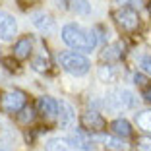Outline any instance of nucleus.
<instances>
[{
  "instance_id": "nucleus-1",
  "label": "nucleus",
  "mask_w": 151,
  "mask_h": 151,
  "mask_svg": "<svg viewBox=\"0 0 151 151\" xmlns=\"http://www.w3.org/2000/svg\"><path fill=\"white\" fill-rule=\"evenodd\" d=\"M60 37L70 49L81 50V52H91L99 41L95 29H85L80 23H66L60 31Z\"/></svg>"
},
{
  "instance_id": "nucleus-2",
  "label": "nucleus",
  "mask_w": 151,
  "mask_h": 151,
  "mask_svg": "<svg viewBox=\"0 0 151 151\" xmlns=\"http://www.w3.org/2000/svg\"><path fill=\"white\" fill-rule=\"evenodd\" d=\"M138 103V97L132 89L128 87H116L111 89L105 97V107L109 111H124V109H134Z\"/></svg>"
},
{
  "instance_id": "nucleus-3",
  "label": "nucleus",
  "mask_w": 151,
  "mask_h": 151,
  "mask_svg": "<svg viewBox=\"0 0 151 151\" xmlns=\"http://www.w3.org/2000/svg\"><path fill=\"white\" fill-rule=\"evenodd\" d=\"M58 62L62 66V70H66L72 76H85L91 68V62L83 54H80L78 50H66V52L58 54Z\"/></svg>"
},
{
  "instance_id": "nucleus-4",
  "label": "nucleus",
  "mask_w": 151,
  "mask_h": 151,
  "mask_svg": "<svg viewBox=\"0 0 151 151\" xmlns=\"http://www.w3.org/2000/svg\"><path fill=\"white\" fill-rule=\"evenodd\" d=\"M112 18L116 19V23H118L124 31H136L139 27V18H138V10H132V8H122V6H118V10H116L114 14H112Z\"/></svg>"
},
{
  "instance_id": "nucleus-5",
  "label": "nucleus",
  "mask_w": 151,
  "mask_h": 151,
  "mask_svg": "<svg viewBox=\"0 0 151 151\" xmlns=\"http://www.w3.org/2000/svg\"><path fill=\"white\" fill-rule=\"evenodd\" d=\"M0 107L4 109L6 112H19L25 107V93L19 91V89H10L2 93L0 99Z\"/></svg>"
},
{
  "instance_id": "nucleus-6",
  "label": "nucleus",
  "mask_w": 151,
  "mask_h": 151,
  "mask_svg": "<svg viewBox=\"0 0 151 151\" xmlns=\"http://www.w3.org/2000/svg\"><path fill=\"white\" fill-rule=\"evenodd\" d=\"M18 35V22L14 19L12 14L0 10V41H14Z\"/></svg>"
},
{
  "instance_id": "nucleus-7",
  "label": "nucleus",
  "mask_w": 151,
  "mask_h": 151,
  "mask_svg": "<svg viewBox=\"0 0 151 151\" xmlns=\"http://www.w3.org/2000/svg\"><path fill=\"white\" fill-rule=\"evenodd\" d=\"M81 128H83L85 132L99 134V132H103V130L107 128V122H105V118H103L97 111H87V112L81 114Z\"/></svg>"
},
{
  "instance_id": "nucleus-8",
  "label": "nucleus",
  "mask_w": 151,
  "mask_h": 151,
  "mask_svg": "<svg viewBox=\"0 0 151 151\" xmlns=\"http://www.w3.org/2000/svg\"><path fill=\"white\" fill-rule=\"evenodd\" d=\"M31 22H33V25H35V29H39V31L45 33V35H50V33L56 31V23H54V19L50 18L49 14H45V12H35L31 16Z\"/></svg>"
},
{
  "instance_id": "nucleus-9",
  "label": "nucleus",
  "mask_w": 151,
  "mask_h": 151,
  "mask_svg": "<svg viewBox=\"0 0 151 151\" xmlns=\"http://www.w3.org/2000/svg\"><path fill=\"white\" fill-rule=\"evenodd\" d=\"M60 2V8L68 10L72 14H78V16H89L91 14V4L89 0H58Z\"/></svg>"
},
{
  "instance_id": "nucleus-10",
  "label": "nucleus",
  "mask_w": 151,
  "mask_h": 151,
  "mask_svg": "<svg viewBox=\"0 0 151 151\" xmlns=\"http://www.w3.org/2000/svg\"><path fill=\"white\" fill-rule=\"evenodd\" d=\"M58 124H60V128H70L72 124H74L76 120V112H74V107H72L68 101H58Z\"/></svg>"
},
{
  "instance_id": "nucleus-11",
  "label": "nucleus",
  "mask_w": 151,
  "mask_h": 151,
  "mask_svg": "<svg viewBox=\"0 0 151 151\" xmlns=\"http://www.w3.org/2000/svg\"><path fill=\"white\" fill-rule=\"evenodd\" d=\"M68 142L74 147H78L80 151H91L93 149V142H91V138L85 134V130H76V132H72Z\"/></svg>"
},
{
  "instance_id": "nucleus-12",
  "label": "nucleus",
  "mask_w": 151,
  "mask_h": 151,
  "mask_svg": "<svg viewBox=\"0 0 151 151\" xmlns=\"http://www.w3.org/2000/svg\"><path fill=\"white\" fill-rule=\"evenodd\" d=\"M124 52L126 50H124V45L122 43H112V45L103 49L101 60H105V62H118V60H122Z\"/></svg>"
},
{
  "instance_id": "nucleus-13",
  "label": "nucleus",
  "mask_w": 151,
  "mask_h": 151,
  "mask_svg": "<svg viewBox=\"0 0 151 151\" xmlns=\"http://www.w3.org/2000/svg\"><path fill=\"white\" fill-rule=\"evenodd\" d=\"M103 145L107 151H130V143L126 142V138H120V136L103 138Z\"/></svg>"
},
{
  "instance_id": "nucleus-14",
  "label": "nucleus",
  "mask_w": 151,
  "mask_h": 151,
  "mask_svg": "<svg viewBox=\"0 0 151 151\" xmlns=\"http://www.w3.org/2000/svg\"><path fill=\"white\" fill-rule=\"evenodd\" d=\"M33 52V41L29 37H22L18 43L14 45V56L23 60V58H29Z\"/></svg>"
},
{
  "instance_id": "nucleus-15",
  "label": "nucleus",
  "mask_w": 151,
  "mask_h": 151,
  "mask_svg": "<svg viewBox=\"0 0 151 151\" xmlns=\"http://www.w3.org/2000/svg\"><path fill=\"white\" fill-rule=\"evenodd\" d=\"M39 112L43 116H47V118H54L58 112V101H54V99L50 97H41L39 99Z\"/></svg>"
},
{
  "instance_id": "nucleus-16",
  "label": "nucleus",
  "mask_w": 151,
  "mask_h": 151,
  "mask_svg": "<svg viewBox=\"0 0 151 151\" xmlns=\"http://www.w3.org/2000/svg\"><path fill=\"white\" fill-rule=\"evenodd\" d=\"M111 132L114 136H120V138H130L132 136V126H130L128 120L124 118H116L111 122Z\"/></svg>"
},
{
  "instance_id": "nucleus-17",
  "label": "nucleus",
  "mask_w": 151,
  "mask_h": 151,
  "mask_svg": "<svg viewBox=\"0 0 151 151\" xmlns=\"http://www.w3.org/2000/svg\"><path fill=\"white\" fill-rule=\"evenodd\" d=\"M97 78L101 81H105V83H112V81H116V78H118V72L114 70V66H111V62H107V64H103V66H99Z\"/></svg>"
},
{
  "instance_id": "nucleus-18",
  "label": "nucleus",
  "mask_w": 151,
  "mask_h": 151,
  "mask_svg": "<svg viewBox=\"0 0 151 151\" xmlns=\"http://www.w3.org/2000/svg\"><path fill=\"white\" fill-rule=\"evenodd\" d=\"M47 151H80L78 147H74L68 139H60V138H52L47 142Z\"/></svg>"
},
{
  "instance_id": "nucleus-19",
  "label": "nucleus",
  "mask_w": 151,
  "mask_h": 151,
  "mask_svg": "<svg viewBox=\"0 0 151 151\" xmlns=\"http://www.w3.org/2000/svg\"><path fill=\"white\" fill-rule=\"evenodd\" d=\"M31 66H33V70H35V72H41V74H45V72L50 68V58H49V54L45 52V50H43L41 54H37V56L33 58Z\"/></svg>"
},
{
  "instance_id": "nucleus-20",
  "label": "nucleus",
  "mask_w": 151,
  "mask_h": 151,
  "mask_svg": "<svg viewBox=\"0 0 151 151\" xmlns=\"http://www.w3.org/2000/svg\"><path fill=\"white\" fill-rule=\"evenodd\" d=\"M136 124H138V128H142L143 132L151 134V109L136 112Z\"/></svg>"
},
{
  "instance_id": "nucleus-21",
  "label": "nucleus",
  "mask_w": 151,
  "mask_h": 151,
  "mask_svg": "<svg viewBox=\"0 0 151 151\" xmlns=\"http://www.w3.org/2000/svg\"><path fill=\"white\" fill-rule=\"evenodd\" d=\"M33 118H35L33 107H23L22 111L18 112V120L22 122V124H29V122H33Z\"/></svg>"
},
{
  "instance_id": "nucleus-22",
  "label": "nucleus",
  "mask_w": 151,
  "mask_h": 151,
  "mask_svg": "<svg viewBox=\"0 0 151 151\" xmlns=\"http://www.w3.org/2000/svg\"><path fill=\"white\" fill-rule=\"evenodd\" d=\"M138 68L143 74L151 76V54H142V56H138Z\"/></svg>"
},
{
  "instance_id": "nucleus-23",
  "label": "nucleus",
  "mask_w": 151,
  "mask_h": 151,
  "mask_svg": "<svg viewBox=\"0 0 151 151\" xmlns=\"http://www.w3.org/2000/svg\"><path fill=\"white\" fill-rule=\"evenodd\" d=\"M114 4L122 6V8H132V10H142L143 2L142 0H114Z\"/></svg>"
},
{
  "instance_id": "nucleus-24",
  "label": "nucleus",
  "mask_w": 151,
  "mask_h": 151,
  "mask_svg": "<svg viewBox=\"0 0 151 151\" xmlns=\"http://www.w3.org/2000/svg\"><path fill=\"white\" fill-rule=\"evenodd\" d=\"M134 83L138 85L139 89H145L147 85H151L149 80H147V76H143V72H139V74L136 72V74H134Z\"/></svg>"
},
{
  "instance_id": "nucleus-25",
  "label": "nucleus",
  "mask_w": 151,
  "mask_h": 151,
  "mask_svg": "<svg viewBox=\"0 0 151 151\" xmlns=\"http://www.w3.org/2000/svg\"><path fill=\"white\" fill-rule=\"evenodd\" d=\"M138 151H151V138L143 136L138 139Z\"/></svg>"
},
{
  "instance_id": "nucleus-26",
  "label": "nucleus",
  "mask_w": 151,
  "mask_h": 151,
  "mask_svg": "<svg viewBox=\"0 0 151 151\" xmlns=\"http://www.w3.org/2000/svg\"><path fill=\"white\" fill-rule=\"evenodd\" d=\"M142 97L145 99L147 103H151V85H147L145 89H142Z\"/></svg>"
},
{
  "instance_id": "nucleus-27",
  "label": "nucleus",
  "mask_w": 151,
  "mask_h": 151,
  "mask_svg": "<svg viewBox=\"0 0 151 151\" xmlns=\"http://www.w3.org/2000/svg\"><path fill=\"white\" fill-rule=\"evenodd\" d=\"M0 151H8V149H6V147H2V145H0Z\"/></svg>"
},
{
  "instance_id": "nucleus-28",
  "label": "nucleus",
  "mask_w": 151,
  "mask_h": 151,
  "mask_svg": "<svg viewBox=\"0 0 151 151\" xmlns=\"http://www.w3.org/2000/svg\"><path fill=\"white\" fill-rule=\"evenodd\" d=\"M149 10H151V6H149Z\"/></svg>"
}]
</instances>
